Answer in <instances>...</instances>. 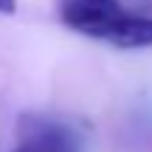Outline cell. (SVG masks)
I'll return each mask as SVG.
<instances>
[{"instance_id": "cell-1", "label": "cell", "mask_w": 152, "mask_h": 152, "mask_svg": "<svg viewBox=\"0 0 152 152\" xmlns=\"http://www.w3.org/2000/svg\"><path fill=\"white\" fill-rule=\"evenodd\" d=\"M14 152H82V138L62 121L28 118L20 127V147Z\"/></svg>"}, {"instance_id": "cell-2", "label": "cell", "mask_w": 152, "mask_h": 152, "mask_svg": "<svg viewBox=\"0 0 152 152\" xmlns=\"http://www.w3.org/2000/svg\"><path fill=\"white\" fill-rule=\"evenodd\" d=\"M118 0H59V17L68 28L90 39H102L107 26L121 14Z\"/></svg>"}, {"instance_id": "cell-3", "label": "cell", "mask_w": 152, "mask_h": 152, "mask_svg": "<svg viewBox=\"0 0 152 152\" xmlns=\"http://www.w3.org/2000/svg\"><path fill=\"white\" fill-rule=\"evenodd\" d=\"M102 39L110 42L113 48H124V51L152 48V17L121 11L107 26V31L102 34Z\"/></svg>"}, {"instance_id": "cell-4", "label": "cell", "mask_w": 152, "mask_h": 152, "mask_svg": "<svg viewBox=\"0 0 152 152\" xmlns=\"http://www.w3.org/2000/svg\"><path fill=\"white\" fill-rule=\"evenodd\" d=\"M17 11V0H0V14H14Z\"/></svg>"}]
</instances>
